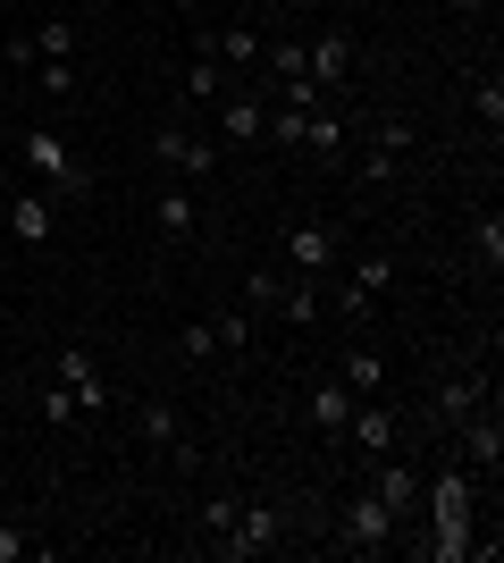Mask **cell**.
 I'll return each mask as SVG.
<instances>
[{"instance_id": "1", "label": "cell", "mask_w": 504, "mask_h": 563, "mask_svg": "<svg viewBox=\"0 0 504 563\" xmlns=\"http://www.w3.org/2000/svg\"><path fill=\"white\" fill-rule=\"evenodd\" d=\"M18 161L34 168V177H43V194H51V202H68V194H85V186H93V161H85V152H76L68 135H51V126H25V135H18Z\"/></svg>"}, {"instance_id": "2", "label": "cell", "mask_w": 504, "mask_h": 563, "mask_svg": "<svg viewBox=\"0 0 504 563\" xmlns=\"http://www.w3.org/2000/svg\"><path fill=\"white\" fill-rule=\"evenodd\" d=\"M278 539H287V514H278V505H236V521H227L211 547L227 563H253V555H269Z\"/></svg>"}, {"instance_id": "3", "label": "cell", "mask_w": 504, "mask_h": 563, "mask_svg": "<svg viewBox=\"0 0 504 563\" xmlns=\"http://www.w3.org/2000/svg\"><path fill=\"white\" fill-rule=\"evenodd\" d=\"M412 126L404 118H379V126H370V135H361V161H354V177L361 186H395V177H404V152H412Z\"/></svg>"}, {"instance_id": "4", "label": "cell", "mask_w": 504, "mask_h": 563, "mask_svg": "<svg viewBox=\"0 0 504 563\" xmlns=\"http://www.w3.org/2000/svg\"><path fill=\"white\" fill-rule=\"evenodd\" d=\"M395 530H404V521L387 514V505H379L370 488H354V496H345V514H336V539L354 547V555H379V547L395 539Z\"/></svg>"}, {"instance_id": "5", "label": "cell", "mask_w": 504, "mask_h": 563, "mask_svg": "<svg viewBox=\"0 0 504 563\" xmlns=\"http://www.w3.org/2000/svg\"><path fill=\"white\" fill-rule=\"evenodd\" d=\"M219 152L227 143H211V135H193V126H152V161H168L177 177H219Z\"/></svg>"}, {"instance_id": "6", "label": "cell", "mask_w": 504, "mask_h": 563, "mask_svg": "<svg viewBox=\"0 0 504 563\" xmlns=\"http://www.w3.org/2000/svg\"><path fill=\"white\" fill-rule=\"evenodd\" d=\"M488 396H496V378H488V362L455 371V378H446V387L429 396V429H462V421H471V412H480Z\"/></svg>"}, {"instance_id": "7", "label": "cell", "mask_w": 504, "mask_h": 563, "mask_svg": "<svg viewBox=\"0 0 504 563\" xmlns=\"http://www.w3.org/2000/svg\"><path fill=\"white\" fill-rule=\"evenodd\" d=\"M336 261H345V235H336L328 219H303V228H287V269H294V278H328Z\"/></svg>"}, {"instance_id": "8", "label": "cell", "mask_w": 504, "mask_h": 563, "mask_svg": "<svg viewBox=\"0 0 504 563\" xmlns=\"http://www.w3.org/2000/svg\"><path fill=\"white\" fill-rule=\"evenodd\" d=\"M387 286H395V261H361L354 278L336 286V311H345V329H370V320H379Z\"/></svg>"}, {"instance_id": "9", "label": "cell", "mask_w": 504, "mask_h": 563, "mask_svg": "<svg viewBox=\"0 0 504 563\" xmlns=\"http://www.w3.org/2000/svg\"><path fill=\"white\" fill-rule=\"evenodd\" d=\"M345 438H354L361 463H387V454H395V438H404V421H395V404L361 396V404H354V421H345Z\"/></svg>"}, {"instance_id": "10", "label": "cell", "mask_w": 504, "mask_h": 563, "mask_svg": "<svg viewBox=\"0 0 504 563\" xmlns=\"http://www.w3.org/2000/svg\"><path fill=\"white\" fill-rule=\"evenodd\" d=\"M361 471H370V496H379V505H387L395 521H412V514H421V471H404L395 454H387V463H361Z\"/></svg>"}, {"instance_id": "11", "label": "cell", "mask_w": 504, "mask_h": 563, "mask_svg": "<svg viewBox=\"0 0 504 563\" xmlns=\"http://www.w3.org/2000/svg\"><path fill=\"white\" fill-rule=\"evenodd\" d=\"M354 387H345V378H320V387H312V396H303V421H312L320 429V438H345V421H354Z\"/></svg>"}, {"instance_id": "12", "label": "cell", "mask_w": 504, "mask_h": 563, "mask_svg": "<svg viewBox=\"0 0 504 563\" xmlns=\"http://www.w3.org/2000/svg\"><path fill=\"white\" fill-rule=\"evenodd\" d=\"M303 76H312L320 93H336V85L354 76V34H320V43H303Z\"/></svg>"}, {"instance_id": "13", "label": "cell", "mask_w": 504, "mask_h": 563, "mask_svg": "<svg viewBox=\"0 0 504 563\" xmlns=\"http://www.w3.org/2000/svg\"><path fill=\"white\" fill-rule=\"evenodd\" d=\"M51 378H68L85 412H101V404H110V378H101V362H93V353H85V345H59V362H51Z\"/></svg>"}, {"instance_id": "14", "label": "cell", "mask_w": 504, "mask_h": 563, "mask_svg": "<svg viewBox=\"0 0 504 563\" xmlns=\"http://www.w3.org/2000/svg\"><path fill=\"white\" fill-rule=\"evenodd\" d=\"M345 143H354V118L336 110V101H320V110H303V152H312V161H336Z\"/></svg>"}, {"instance_id": "15", "label": "cell", "mask_w": 504, "mask_h": 563, "mask_svg": "<svg viewBox=\"0 0 504 563\" xmlns=\"http://www.w3.org/2000/svg\"><path fill=\"white\" fill-rule=\"evenodd\" d=\"M135 429H144V446L177 454V463H202V446H193V438H186V421H177L168 404H144V412H135Z\"/></svg>"}, {"instance_id": "16", "label": "cell", "mask_w": 504, "mask_h": 563, "mask_svg": "<svg viewBox=\"0 0 504 563\" xmlns=\"http://www.w3.org/2000/svg\"><path fill=\"white\" fill-rule=\"evenodd\" d=\"M152 228H160L168 244H186V235L202 228V202H193V186H160V194H152Z\"/></svg>"}, {"instance_id": "17", "label": "cell", "mask_w": 504, "mask_h": 563, "mask_svg": "<svg viewBox=\"0 0 504 563\" xmlns=\"http://www.w3.org/2000/svg\"><path fill=\"white\" fill-rule=\"evenodd\" d=\"M455 438H462V454H471L480 471H496V463H504V421H496V396H488L480 412H471V421L455 429Z\"/></svg>"}, {"instance_id": "18", "label": "cell", "mask_w": 504, "mask_h": 563, "mask_svg": "<svg viewBox=\"0 0 504 563\" xmlns=\"http://www.w3.org/2000/svg\"><path fill=\"white\" fill-rule=\"evenodd\" d=\"M9 228H18V244L43 253L51 235H59V202H51V194H18V202H9Z\"/></svg>"}, {"instance_id": "19", "label": "cell", "mask_w": 504, "mask_h": 563, "mask_svg": "<svg viewBox=\"0 0 504 563\" xmlns=\"http://www.w3.org/2000/svg\"><path fill=\"white\" fill-rule=\"evenodd\" d=\"M202 59H219V68H261V34H253V25H227V34H202Z\"/></svg>"}, {"instance_id": "20", "label": "cell", "mask_w": 504, "mask_h": 563, "mask_svg": "<svg viewBox=\"0 0 504 563\" xmlns=\"http://www.w3.org/2000/svg\"><path fill=\"white\" fill-rule=\"evenodd\" d=\"M336 378H345L354 396H379V387H387V353H370V345H345V362H336Z\"/></svg>"}, {"instance_id": "21", "label": "cell", "mask_w": 504, "mask_h": 563, "mask_svg": "<svg viewBox=\"0 0 504 563\" xmlns=\"http://www.w3.org/2000/svg\"><path fill=\"white\" fill-rule=\"evenodd\" d=\"M261 126H269V101H227V110H219V143H261Z\"/></svg>"}, {"instance_id": "22", "label": "cell", "mask_w": 504, "mask_h": 563, "mask_svg": "<svg viewBox=\"0 0 504 563\" xmlns=\"http://www.w3.org/2000/svg\"><path fill=\"white\" fill-rule=\"evenodd\" d=\"M278 320H287V329H312V320H320V278H294V269H287V286H278Z\"/></svg>"}, {"instance_id": "23", "label": "cell", "mask_w": 504, "mask_h": 563, "mask_svg": "<svg viewBox=\"0 0 504 563\" xmlns=\"http://www.w3.org/2000/svg\"><path fill=\"white\" fill-rule=\"evenodd\" d=\"M34 412H43L51 429H68V421H85V404H76V387H68V378H43V387H34Z\"/></svg>"}, {"instance_id": "24", "label": "cell", "mask_w": 504, "mask_h": 563, "mask_svg": "<svg viewBox=\"0 0 504 563\" xmlns=\"http://www.w3.org/2000/svg\"><path fill=\"white\" fill-rule=\"evenodd\" d=\"M471 261H480L488 278L504 269V211H480V219H471Z\"/></svg>"}, {"instance_id": "25", "label": "cell", "mask_w": 504, "mask_h": 563, "mask_svg": "<svg viewBox=\"0 0 504 563\" xmlns=\"http://www.w3.org/2000/svg\"><path fill=\"white\" fill-rule=\"evenodd\" d=\"M25 51H34V68H43V59H76V25L68 18H43L34 34H25Z\"/></svg>"}, {"instance_id": "26", "label": "cell", "mask_w": 504, "mask_h": 563, "mask_svg": "<svg viewBox=\"0 0 504 563\" xmlns=\"http://www.w3.org/2000/svg\"><path fill=\"white\" fill-rule=\"evenodd\" d=\"M471 110L488 118V135H504V85H496V68H488L480 85H471Z\"/></svg>"}, {"instance_id": "27", "label": "cell", "mask_w": 504, "mask_h": 563, "mask_svg": "<svg viewBox=\"0 0 504 563\" xmlns=\"http://www.w3.org/2000/svg\"><path fill=\"white\" fill-rule=\"evenodd\" d=\"M269 85H278V110H320V101H328L312 76H269Z\"/></svg>"}, {"instance_id": "28", "label": "cell", "mask_w": 504, "mask_h": 563, "mask_svg": "<svg viewBox=\"0 0 504 563\" xmlns=\"http://www.w3.org/2000/svg\"><path fill=\"white\" fill-rule=\"evenodd\" d=\"M177 353H186V362H211V353H219V329H211V320H193V329H177Z\"/></svg>"}, {"instance_id": "29", "label": "cell", "mask_w": 504, "mask_h": 563, "mask_svg": "<svg viewBox=\"0 0 504 563\" xmlns=\"http://www.w3.org/2000/svg\"><path fill=\"white\" fill-rule=\"evenodd\" d=\"M278 286H287L278 269H253V278H244V303H253V311H278Z\"/></svg>"}, {"instance_id": "30", "label": "cell", "mask_w": 504, "mask_h": 563, "mask_svg": "<svg viewBox=\"0 0 504 563\" xmlns=\"http://www.w3.org/2000/svg\"><path fill=\"white\" fill-rule=\"evenodd\" d=\"M211 329H219V353H244V345H253V320H244V311H219Z\"/></svg>"}, {"instance_id": "31", "label": "cell", "mask_w": 504, "mask_h": 563, "mask_svg": "<svg viewBox=\"0 0 504 563\" xmlns=\"http://www.w3.org/2000/svg\"><path fill=\"white\" fill-rule=\"evenodd\" d=\"M186 101H219V59H202V68H186Z\"/></svg>"}, {"instance_id": "32", "label": "cell", "mask_w": 504, "mask_h": 563, "mask_svg": "<svg viewBox=\"0 0 504 563\" xmlns=\"http://www.w3.org/2000/svg\"><path fill=\"white\" fill-rule=\"evenodd\" d=\"M43 93H59V101L76 93V59H43Z\"/></svg>"}, {"instance_id": "33", "label": "cell", "mask_w": 504, "mask_h": 563, "mask_svg": "<svg viewBox=\"0 0 504 563\" xmlns=\"http://www.w3.org/2000/svg\"><path fill=\"white\" fill-rule=\"evenodd\" d=\"M227 521H236V496L219 488V496H211V505H202V530H211V539H219V530H227Z\"/></svg>"}, {"instance_id": "34", "label": "cell", "mask_w": 504, "mask_h": 563, "mask_svg": "<svg viewBox=\"0 0 504 563\" xmlns=\"http://www.w3.org/2000/svg\"><path fill=\"white\" fill-rule=\"evenodd\" d=\"M18 555H34V539H25L18 521H0V563H18Z\"/></svg>"}, {"instance_id": "35", "label": "cell", "mask_w": 504, "mask_h": 563, "mask_svg": "<svg viewBox=\"0 0 504 563\" xmlns=\"http://www.w3.org/2000/svg\"><path fill=\"white\" fill-rule=\"evenodd\" d=\"M455 9H462V18H480V9H488V0H455Z\"/></svg>"}]
</instances>
